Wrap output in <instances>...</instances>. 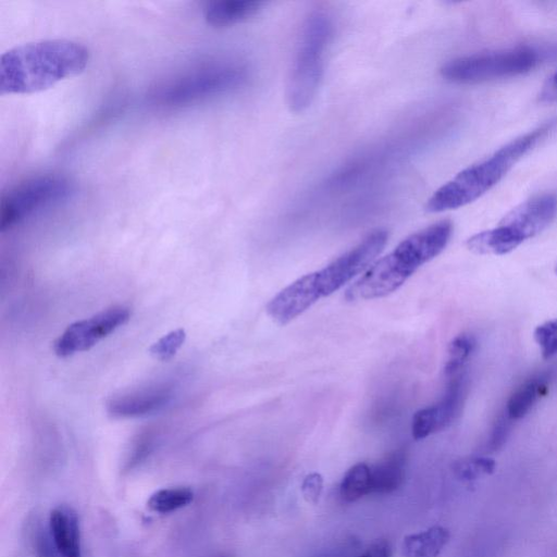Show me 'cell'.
I'll list each match as a JSON object with an SVG mask.
<instances>
[{
  "label": "cell",
  "instance_id": "obj_16",
  "mask_svg": "<svg viewBox=\"0 0 557 557\" xmlns=\"http://www.w3.org/2000/svg\"><path fill=\"white\" fill-rule=\"evenodd\" d=\"M449 537V530L438 524L410 533L401 543L403 557H438Z\"/></svg>",
  "mask_w": 557,
  "mask_h": 557
},
{
  "label": "cell",
  "instance_id": "obj_4",
  "mask_svg": "<svg viewBox=\"0 0 557 557\" xmlns=\"http://www.w3.org/2000/svg\"><path fill=\"white\" fill-rule=\"evenodd\" d=\"M555 125L556 120H550L511 140L486 159L462 170L429 198L426 210L442 212L476 200L496 185Z\"/></svg>",
  "mask_w": 557,
  "mask_h": 557
},
{
  "label": "cell",
  "instance_id": "obj_18",
  "mask_svg": "<svg viewBox=\"0 0 557 557\" xmlns=\"http://www.w3.org/2000/svg\"><path fill=\"white\" fill-rule=\"evenodd\" d=\"M467 248L476 255H506L519 245L500 227L483 231L467 239Z\"/></svg>",
  "mask_w": 557,
  "mask_h": 557
},
{
  "label": "cell",
  "instance_id": "obj_21",
  "mask_svg": "<svg viewBox=\"0 0 557 557\" xmlns=\"http://www.w3.org/2000/svg\"><path fill=\"white\" fill-rule=\"evenodd\" d=\"M476 342L471 334L462 333L457 335L449 344L447 359L444 367L445 375L453 377L459 374L471 354Z\"/></svg>",
  "mask_w": 557,
  "mask_h": 557
},
{
  "label": "cell",
  "instance_id": "obj_10",
  "mask_svg": "<svg viewBox=\"0 0 557 557\" xmlns=\"http://www.w3.org/2000/svg\"><path fill=\"white\" fill-rule=\"evenodd\" d=\"M557 215V195L543 194L509 211L497 226L521 245L545 230Z\"/></svg>",
  "mask_w": 557,
  "mask_h": 557
},
{
  "label": "cell",
  "instance_id": "obj_13",
  "mask_svg": "<svg viewBox=\"0 0 557 557\" xmlns=\"http://www.w3.org/2000/svg\"><path fill=\"white\" fill-rule=\"evenodd\" d=\"M48 525L60 557H83L78 516L72 507H54L49 515Z\"/></svg>",
  "mask_w": 557,
  "mask_h": 557
},
{
  "label": "cell",
  "instance_id": "obj_6",
  "mask_svg": "<svg viewBox=\"0 0 557 557\" xmlns=\"http://www.w3.org/2000/svg\"><path fill=\"white\" fill-rule=\"evenodd\" d=\"M247 77L240 64H210L162 84L151 92L150 100L158 106L181 107L236 89Z\"/></svg>",
  "mask_w": 557,
  "mask_h": 557
},
{
  "label": "cell",
  "instance_id": "obj_28",
  "mask_svg": "<svg viewBox=\"0 0 557 557\" xmlns=\"http://www.w3.org/2000/svg\"><path fill=\"white\" fill-rule=\"evenodd\" d=\"M542 97L545 98L546 100L557 99V70L547 82V85L543 90Z\"/></svg>",
  "mask_w": 557,
  "mask_h": 557
},
{
  "label": "cell",
  "instance_id": "obj_29",
  "mask_svg": "<svg viewBox=\"0 0 557 557\" xmlns=\"http://www.w3.org/2000/svg\"><path fill=\"white\" fill-rule=\"evenodd\" d=\"M220 557H228V556H220Z\"/></svg>",
  "mask_w": 557,
  "mask_h": 557
},
{
  "label": "cell",
  "instance_id": "obj_14",
  "mask_svg": "<svg viewBox=\"0 0 557 557\" xmlns=\"http://www.w3.org/2000/svg\"><path fill=\"white\" fill-rule=\"evenodd\" d=\"M263 2L251 0H215L203 9L206 22L214 27H225L256 15Z\"/></svg>",
  "mask_w": 557,
  "mask_h": 557
},
{
  "label": "cell",
  "instance_id": "obj_25",
  "mask_svg": "<svg viewBox=\"0 0 557 557\" xmlns=\"http://www.w3.org/2000/svg\"><path fill=\"white\" fill-rule=\"evenodd\" d=\"M533 336L543 359L547 360L557 355V318L537 325Z\"/></svg>",
  "mask_w": 557,
  "mask_h": 557
},
{
  "label": "cell",
  "instance_id": "obj_22",
  "mask_svg": "<svg viewBox=\"0 0 557 557\" xmlns=\"http://www.w3.org/2000/svg\"><path fill=\"white\" fill-rule=\"evenodd\" d=\"M496 462L488 457H469L454 465L456 476L462 481H473L495 471Z\"/></svg>",
  "mask_w": 557,
  "mask_h": 557
},
{
  "label": "cell",
  "instance_id": "obj_7",
  "mask_svg": "<svg viewBox=\"0 0 557 557\" xmlns=\"http://www.w3.org/2000/svg\"><path fill=\"white\" fill-rule=\"evenodd\" d=\"M545 52L517 46L459 57L441 67V75L453 83L475 84L527 73L541 63Z\"/></svg>",
  "mask_w": 557,
  "mask_h": 557
},
{
  "label": "cell",
  "instance_id": "obj_9",
  "mask_svg": "<svg viewBox=\"0 0 557 557\" xmlns=\"http://www.w3.org/2000/svg\"><path fill=\"white\" fill-rule=\"evenodd\" d=\"M129 318V308L113 306L88 319L76 321L57 338L53 345L54 354L60 358H66L86 351L124 325Z\"/></svg>",
  "mask_w": 557,
  "mask_h": 557
},
{
  "label": "cell",
  "instance_id": "obj_26",
  "mask_svg": "<svg viewBox=\"0 0 557 557\" xmlns=\"http://www.w3.org/2000/svg\"><path fill=\"white\" fill-rule=\"evenodd\" d=\"M323 476L319 472L308 473L301 483V495L310 505H317L323 492Z\"/></svg>",
  "mask_w": 557,
  "mask_h": 557
},
{
  "label": "cell",
  "instance_id": "obj_5",
  "mask_svg": "<svg viewBox=\"0 0 557 557\" xmlns=\"http://www.w3.org/2000/svg\"><path fill=\"white\" fill-rule=\"evenodd\" d=\"M332 32V21L323 12L311 13L304 23L287 83V102L294 112L305 111L317 95Z\"/></svg>",
  "mask_w": 557,
  "mask_h": 557
},
{
  "label": "cell",
  "instance_id": "obj_3",
  "mask_svg": "<svg viewBox=\"0 0 557 557\" xmlns=\"http://www.w3.org/2000/svg\"><path fill=\"white\" fill-rule=\"evenodd\" d=\"M451 233V222L444 220L409 235L347 288L346 300L375 299L395 292L444 250Z\"/></svg>",
  "mask_w": 557,
  "mask_h": 557
},
{
  "label": "cell",
  "instance_id": "obj_11",
  "mask_svg": "<svg viewBox=\"0 0 557 557\" xmlns=\"http://www.w3.org/2000/svg\"><path fill=\"white\" fill-rule=\"evenodd\" d=\"M175 388L170 383H154L112 396L107 411L113 418H141L159 412L174 398Z\"/></svg>",
  "mask_w": 557,
  "mask_h": 557
},
{
  "label": "cell",
  "instance_id": "obj_27",
  "mask_svg": "<svg viewBox=\"0 0 557 557\" xmlns=\"http://www.w3.org/2000/svg\"><path fill=\"white\" fill-rule=\"evenodd\" d=\"M356 557H392V545L388 541L380 539Z\"/></svg>",
  "mask_w": 557,
  "mask_h": 557
},
{
  "label": "cell",
  "instance_id": "obj_15",
  "mask_svg": "<svg viewBox=\"0 0 557 557\" xmlns=\"http://www.w3.org/2000/svg\"><path fill=\"white\" fill-rule=\"evenodd\" d=\"M406 455L403 450L391 453L371 466V494L385 495L397 491L405 481Z\"/></svg>",
  "mask_w": 557,
  "mask_h": 557
},
{
  "label": "cell",
  "instance_id": "obj_17",
  "mask_svg": "<svg viewBox=\"0 0 557 557\" xmlns=\"http://www.w3.org/2000/svg\"><path fill=\"white\" fill-rule=\"evenodd\" d=\"M548 393V377L544 374L532 376L518 387L508 399L506 413L510 420L524 417L532 407Z\"/></svg>",
  "mask_w": 557,
  "mask_h": 557
},
{
  "label": "cell",
  "instance_id": "obj_20",
  "mask_svg": "<svg viewBox=\"0 0 557 557\" xmlns=\"http://www.w3.org/2000/svg\"><path fill=\"white\" fill-rule=\"evenodd\" d=\"M193 499L194 492L189 487H165L150 495L147 507L158 513H170L188 506Z\"/></svg>",
  "mask_w": 557,
  "mask_h": 557
},
{
  "label": "cell",
  "instance_id": "obj_30",
  "mask_svg": "<svg viewBox=\"0 0 557 557\" xmlns=\"http://www.w3.org/2000/svg\"><path fill=\"white\" fill-rule=\"evenodd\" d=\"M556 272H557V268H556Z\"/></svg>",
  "mask_w": 557,
  "mask_h": 557
},
{
  "label": "cell",
  "instance_id": "obj_8",
  "mask_svg": "<svg viewBox=\"0 0 557 557\" xmlns=\"http://www.w3.org/2000/svg\"><path fill=\"white\" fill-rule=\"evenodd\" d=\"M73 191V183L60 174H41L24 180L2 197L0 230H10L42 209L67 199Z\"/></svg>",
  "mask_w": 557,
  "mask_h": 557
},
{
  "label": "cell",
  "instance_id": "obj_24",
  "mask_svg": "<svg viewBox=\"0 0 557 557\" xmlns=\"http://www.w3.org/2000/svg\"><path fill=\"white\" fill-rule=\"evenodd\" d=\"M28 529L30 531V545L36 557H60L54 547L48 524L45 525L40 520L35 519Z\"/></svg>",
  "mask_w": 557,
  "mask_h": 557
},
{
  "label": "cell",
  "instance_id": "obj_2",
  "mask_svg": "<svg viewBox=\"0 0 557 557\" xmlns=\"http://www.w3.org/2000/svg\"><path fill=\"white\" fill-rule=\"evenodd\" d=\"M387 238L386 231L376 230L323 269L297 278L268 302V314L277 324L289 323L366 270L381 253Z\"/></svg>",
  "mask_w": 557,
  "mask_h": 557
},
{
  "label": "cell",
  "instance_id": "obj_12",
  "mask_svg": "<svg viewBox=\"0 0 557 557\" xmlns=\"http://www.w3.org/2000/svg\"><path fill=\"white\" fill-rule=\"evenodd\" d=\"M463 395L462 375L457 374L450 377L443 398L437 404L422 408L413 414L412 437L420 441L449 426L461 410Z\"/></svg>",
  "mask_w": 557,
  "mask_h": 557
},
{
  "label": "cell",
  "instance_id": "obj_23",
  "mask_svg": "<svg viewBox=\"0 0 557 557\" xmlns=\"http://www.w3.org/2000/svg\"><path fill=\"white\" fill-rule=\"evenodd\" d=\"M186 339V332L183 329H176L169 332L153 343L150 348V355L159 361H169L172 359L178 349L183 346Z\"/></svg>",
  "mask_w": 557,
  "mask_h": 557
},
{
  "label": "cell",
  "instance_id": "obj_1",
  "mask_svg": "<svg viewBox=\"0 0 557 557\" xmlns=\"http://www.w3.org/2000/svg\"><path fill=\"white\" fill-rule=\"evenodd\" d=\"M89 51L81 42L40 39L13 47L0 58L1 94H33L82 73Z\"/></svg>",
  "mask_w": 557,
  "mask_h": 557
},
{
  "label": "cell",
  "instance_id": "obj_19",
  "mask_svg": "<svg viewBox=\"0 0 557 557\" xmlns=\"http://www.w3.org/2000/svg\"><path fill=\"white\" fill-rule=\"evenodd\" d=\"M371 495V466L358 462L344 474L339 484V497L344 503H355Z\"/></svg>",
  "mask_w": 557,
  "mask_h": 557
}]
</instances>
